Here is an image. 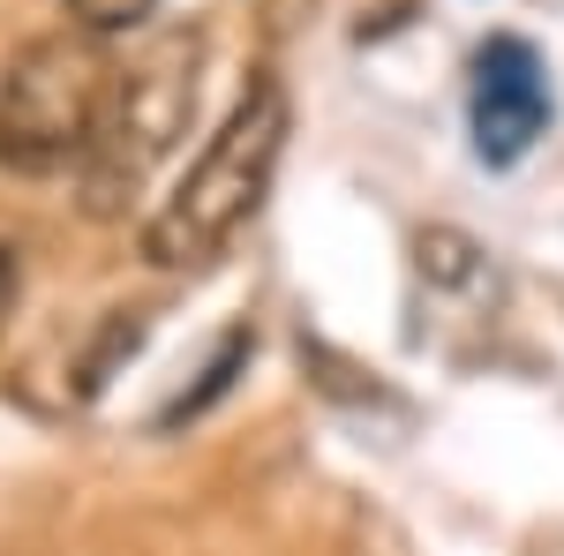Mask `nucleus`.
Masks as SVG:
<instances>
[{
  "label": "nucleus",
  "mask_w": 564,
  "mask_h": 556,
  "mask_svg": "<svg viewBox=\"0 0 564 556\" xmlns=\"http://www.w3.org/2000/svg\"><path fill=\"white\" fill-rule=\"evenodd\" d=\"M286 135H294V106L286 90L257 76V84L234 98V113L218 121V135L188 159V173L174 181V196L151 211L143 226V257L159 271H188V263H212L271 196V173L286 159Z\"/></svg>",
  "instance_id": "1"
},
{
  "label": "nucleus",
  "mask_w": 564,
  "mask_h": 556,
  "mask_svg": "<svg viewBox=\"0 0 564 556\" xmlns=\"http://www.w3.org/2000/svg\"><path fill=\"white\" fill-rule=\"evenodd\" d=\"M113 61L90 31H53L31 39L8 76H0V166L8 173H84L90 143L106 129V106H113Z\"/></svg>",
  "instance_id": "2"
},
{
  "label": "nucleus",
  "mask_w": 564,
  "mask_h": 556,
  "mask_svg": "<svg viewBox=\"0 0 564 556\" xmlns=\"http://www.w3.org/2000/svg\"><path fill=\"white\" fill-rule=\"evenodd\" d=\"M188 106H196V39L174 31V39H159L151 53H135L129 68L113 76L106 129H98V143H90V159H84L90 211H121L135 188L151 181V166L188 129Z\"/></svg>",
  "instance_id": "3"
},
{
  "label": "nucleus",
  "mask_w": 564,
  "mask_h": 556,
  "mask_svg": "<svg viewBox=\"0 0 564 556\" xmlns=\"http://www.w3.org/2000/svg\"><path fill=\"white\" fill-rule=\"evenodd\" d=\"M467 121H475V159L481 166H520L534 135L550 129V68L534 39L497 31L475 45V90H467Z\"/></svg>",
  "instance_id": "4"
},
{
  "label": "nucleus",
  "mask_w": 564,
  "mask_h": 556,
  "mask_svg": "<svg viewBox=\"0 0 564 556\" xmlns=\"http://www.w3.org/2000/svg\"><path fill=\"white\" fill-rule=\"evenodd\" d=\"M241 361H249V331H226V339H218V353H212V369H204V384H196V391H181V399L166 406V414H159V422L174 428V422H188V414H204L218 391L234 384V369H241Z\"/></svg>",
  "instance_id": "5"
},
{
  "label": "nucleus",
  "mask_w": 564,
  "mask_h": 556,
  "mask_svg": "<svg viewBox=\"0 0 564 556\" xmlns=\"http://www.w3.org/2000/svg\"><path fill=\"white\" fill-rule=\"evenodd\" d=\"M68 15L90 39H121V31H143L159 15V0H68Z\"/></svg>",
  "instance_id": "6"
},
{
  "label": "nucleus",
  "mask_w": 564,
  "mask_h": 556,
  "mask_svg": "<svg viewBox=\"0 0 564 556\" xmlns=\"http://www.w3.org/2000/svg\"><path fill=\"white\" fill-rule=\"evenodd\" d=\"M15 301H23V257L0 241V331H8V316H15Z\"/></svg>",
  "instance_id": "7"
}]
</instances>
